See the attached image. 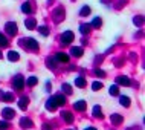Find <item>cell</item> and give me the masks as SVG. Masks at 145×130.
Returning a JSON list of instances; mask_svg holds the SVG:
<instances>
[{"label":"cell","instance_id":"obj_1","mask_svg":"<svg viewBox=\"0 0 145 130\" xmlns=\"http://www.w3.org/2000/svg\"><path fill=\"white\" fill-rule=\"evenodd\" d=\"M25 48H28V49H32V51H35V49H38V43L34 40V38H23V40L20 41Z\"/></svg>","mask_w":145,"mask_h":130},{"label":"cell","instance_id":"obj_2","mask_svg":"<svg viewBox=\"0 0 145 130\" xmlns=\"http://www.w3.org/2000/svg\"><path fill=\"white\" fill-rule=\"evenodd\" d=\"M5 31L9 35H15V34H17V25H15L14 22H8L5 25Z\"/></svg>","mask_w":145,"mask_h":130},{"label":"cell","instance_id":"obj_3","mask_svg":"<svg viewBox=\"0 0 145 130\" xmlns=\"http://www.w3.org/2000/svg\"><path fill=\"white\" fill-rule=\"evenodd\" d=\"M14 87L17 90H22L23 87H25V78H23L22 75H17L14 78Z\"/></svg>","mask_w":145,"mask_h":130},{"label":"cell","instance_id":"obj_4","mask_svg":"<svg viewBox=\"0 0 145 130\" xmlns=\"http://www.w3.org/2000/svg\"><path fill=\"white\" fill-rule=\"evenodd\" d=\"M72 40H73V32H72V31H66V32L61 35L63 45H69V43L72 41Z\"/></svg>","mask_w":145,"mask_h":130},{"label":"cell","instance_id":"obj_5","mask_svg":"<svg viewBox=\"0 0 145 130\" xmlns=\"http://www.w3.org/2000/svg\"><path fill=\"white\" fill-rule=\"evenodd\" d=\"M54 18H55V22H61L63 18H64V9L63 8H57L55 11H54Z\"/></svg>","mask_w":145,"mask_h":130},{"label":"cell","instance_id":"obj_6","mask_svg":"<svg viewBox=\"0 0 145 130\" xmlns=\"http://www.w3.org/2000/svg\"><path fill=\"white\" fill-rule=\"evenodd\" d=\"M2 115L6 118V119H11V118H14L15 116V112L12 109H9V107H6V109H3L2 110Z\"/></svg>","mask_w":145,"mask_h":130},{"label":"cell","instance_id":"obj_7","mask_svg":"<svg viewBox=\"0 0 145 130\" xmlns=\"http://www.w3.org/2000/svg\"><path fill=\"white\" fill-rule=\"evenodd\" d=\"M55 58H57L60 63H67V61H69V55L64 54V52H58V54L55 55Z\"/></svg>","mask_w":145,"mask_h":130},{"label":"cell","instance_id":"obj_8","mask_svg":"<svg viewBox=\"0 0 145 130\" xmlns=\"http://www.w3.org/2000/svg\"><path fill=\"white\" fill-rule=\"evenodd\" d=\"M20 125L23 129H31L34 124H32V121H31V119H28V118H22V119H20Z\"/></svg>","mask_w":145,"mask_h":130},{"label":"cell","instance_id":"obj_9","mask_svg":"<svg viewBox=\"0 0 145 130\" xmlns=\"http://www.w3.org/2000/svg\"><path fill=\"white\" fill-rule=\"evenodd\" d=\"M73 107H75V110H80V112H83V110H86V107H87V104H86V101H76L75 104H73Z\"/></svg>","mask_w":145,"mask_h":130},{"label":"cell","instance_id":"obj_10","mask_svg":"<svg viewBox=\"0 0 145 130\" xmlns=\"http://www.w3.org/2000/svg\"><path fill=\"white\" fill-rule=\"evenodd\" d=\"M58 107L57 103H55V100H54V97L50 98V100H48V103H46V109L48 110H55Z\"/></svg>","mask_w":145,"mask_h":130},{"label":"cell","instance_id":"obj_11","mask_svg":"<svg viewBox=\"0 0 145 130\" xmlns=\"http://www.w3.org/2000/svg\"><path fill=\"white\" fill-rule=\"evenodd\" d=\"M28 104H29V98H26V97L20 98V101H18V107H20L22 110H25L26 107H28Z\"/></svg>","mask_w":145,"mask_h":130},{"label":"cell","instance_id":"obj_12","mask_svg":"<svg viewBox=\"0 0 145 130\" xmlns=\"http://www.w3.org/2000/svg\"><path fill=\"white\" fill-rule=\"evenodd\" d=\"M70 54H72L73 57H81V55H83V48H78V46H73V48L70 49Z\"/></svg>","mask_w":145,"mask_h":130},{"label":"cell","instance_id":"obj_13","mask_svg":"<svg viewBox=\"0 0 145 130\" xmlns=\"http://www.w3.org/2000/svg\"><path fill=\"white\" fill-rule=\"evenodd\" d=\"M110 119H112V123L113 124H121V123H122V121H124V118L122 116H121V115H118V113H115V115H112L110 116Z\"/></svg>","mask_w":145,"mask_h":130},{"label":"cell","instance_id":"obj_14","mask_svg":"<svg viewBox=\"0 0 145 130\" xmlns=\"http://www.w3.org/2000/svg\"><path fill=\"white\" fill-rule=\"evenodd\" d=\"M116 83L118 84H122V86H130V80H128L127 77H118Z\"/></svg>","mask_w":145,"mask_h":130},{"label":"cell","instance_id":"obj_15","mask_svg":"<svg viewBox=\"0 0 145 130\" xmlns=\"http://www.w3.org/2000/svg\"><path fill=\"white\" fill-rule=\"evenodd\" d=\"M61 116L64 118V121L67 124H70L73 121V116H72V113H70V112H61Z\"/></svg>","mask_w":145,"mask_h":130},{"label":"cell","instance_id":"obj_16","mask_svg":"<svg viewBox=\"0 0 145 130\" xmlns=\"http://www.w3.org/2000/svg\"><path fill=\"white\" fill-rule=\"evenodd\" d=\"M0 98H2V101H5V103L14 101V95H12V93H2V95H0Z\"/></svg>","mask_w":145,"mask_h":130},{"label":"cell","instance_id":"obj_17","mask_svg":"<svg viewBox=\"0 0 145 130\" xmlns=\"http://www.w3.org/2000/svg\"><path fill=\"white\" fill-rule=\"evenodd\" d=\"M54 100H55L57 106H63L66 103V97L64 95H55V97H54Z\"/></svg>","mask_w":145,"mask_h":130},{"label":"cell","instance_id":"obj_18","mask_svg":"<svg viewBox=\"0 0 145 130\" xmlns=\"http://www.w3.org/2000/svg\"><path fill=\"white\" fill-rule=\"evenodd\" d=\"M22 11L25 14H31V11H32V8H31V2H26L22 5Z\"/></svg>","mask_w":145,"mask_h":130},{"label":"cell","instance_id":"obj_19","mask_svg":"<svg viewBox=\"0 0 145 130\" xmlns=\"http://www.w3.org/2000/svg\"><path fill=\"white\" fill-rule=\"evenodd\" d=\"M25 25H26V28H28V29H34L37 23H35L34 18H26V20H25Z\"/></svg>","mask_w":145,"mask_h":130},{"label":"cell","instance_id":"obj_20","mask_svg":"<svg viewBox=\"0 0 145 130\" xmlns=\"http://www.w3.org/2000/svg\"><path fill=\"white\" fill-rule=\"evenodd\" d=\"M8 58H9L11 61H17L18 58H20V55H18V52H15V51H11V52L8 54Z\"/></svg>","mask_w":145,"mask_h":130},{"label":"cell","instance_id":"obj_21","mask_svg":"<svg viewBox=\"0 0 145 130\" xmlns=\"http://www.w3.org/2000/svg\"><path fill=\"white\" fill-rule=\"evenodd\" d=\"M8 45H9V41H8V38L3 35L2 32H0V46L2 48H8Z\"/></svg>","mask_w":145,"mask_h":130},{"label":"cell","instance_id":"obj_22","mask_svg":"<svg viewBox=\"0 0 145 130\" xmlns=\"http://www.w3.org/2000/svg\"><path fill=\"white\" fill-rule=\"evenodd\" d=\"M93 116L95 118H103V112H101L99 106H95V107H93Z\"/></svg>","mask_w":145,"mask_h":130},{"label":"cell","instance_id":"obj_23","mask_svg":"<svg viewBox=\"0 0 145 130\" xmlns=\"http://www.w3.org/2000/svg\"><path fill=\"white\" fill-rule=\"evenodd\" d=\"M75 86H78V87H84V86H86V80L83 77H78L75 80Z\"/></svg>","mask_w":145,"mask_h":130},{"label":"cell","instance_id":"obj_24","mask_svg":"<svg viewBox=\"0 0 145 130\" xmlns=\"http://www.w3.org/2000/svg\"><path fill=\"white\" fill-rule=\"evenodd\" d=\"M89 14H90V8L89 6H83V8H81V11H80L81 17H86V15H89Z\"/></svg>","mask_w":145,"mask_h":130},{"label":"cell","instance_id":"obj_25","mask_svg":"<svg viewBox=\"0 0 145 130\" xmlns=\"http://www.w3.org/2000/svg\"><path fill=\"white\" fill-rule=\"evenodd\" d=\"M119 101H121V104H122V106H125V107L130 106V98H128V97H121Z\"/></svg>","mask_w":145,"mask_h":130},{"label":"cell","instance_id":"obj_26","mask_svg":"<svg viewBox=\"0 0 145 130\" xmlns=\"http://www.w3.org/2000/svg\"><path fill=\"white\" fill-rule=\"evenodd\" d=\"M37 83H38L37 77H29L28 80H26V84H28V86H35Z\"/></svg>","mask_w":145,"mask_h":130},{"label":"cell","instance_id":"obj_27","mask_svg":"<svg viewBox=\"0 0 145 130\" xmlns=\"http://www.w3.org/2000/svg\"><path fill=\"white\" fill-rule=\"evenodd\" d=\"M101 25H103V20H101V18H99V17H96V18H95V20H93V22H92V25H90V26H93V28H99Z\"/></svg>","mask_w":145,"mask_h":130},{"label":"cell","instance_id":"obj_28","mask_svg":"<svg viewBox=\"0 0 145 130\" xmlns=\"http://www.w3.org/2000/svg\"><path fill=\"white\" fill-rule=\"evenodd\" d=\"M80 31H81V34H89L90 32V25H81Z\"/></svg>","mask_w":145,"mask_h":130},{"label":"cell","instance_id":"obj_29","mask_svg":"<svg viewBox=\"0 0 145 130\" xmlns=\"http://www.w3.org/2000/svg\"><path fill=\"white\" fill-rule=\"evenodd\" d=\"M38 31H40V34H41V35H44V37L49 34V29H48L46 26H38Z\"/></svg>","mask_w":145,"mask_h":130},{"label":"cell","instance_id":"obj_30","mask_svg":"<svg viewBox=\"0 0 145 130\" xmlns=\"http://www.w3.org/2000/svg\"><path fill=\"white\" fill-rule=\"evenodd\" d=\"M61 90H64L67 95H70V93H72V87H70L69 84H63V86H61Z\"/></svg>","mask_w":145,"mask_h":130},{"label":"cell","instance_id":"obj_31","mask_svg":"<svg viewBox=\"0 0 145 130\" xmlns=\"http://www.w3.org/2000/svg\"><path fill=\"white\" fill-rule=\"evenodd\" d=\"M92 89L93 90H101V89H103V84H101V83H98V81H95L92 84Z\"/></svg>","mask_w":145,"mask_h":130},{"label":"cell","instance_id":"obj_32","mask_svg":"<svg viewBox=\"0 0 145 130\" xmlns=\"http://www.w3.org/2000/svg\"><path fill=\"white\" fill-rule=\"evenodd\" d=\"M9 129V124L6 121H0V130H8Z\"/></svg>","mask_w":145,"mask_h":130},{"label":"cell","instance_id":"obj_33","mask_svg":"<svg viewBox=\"0 0 145 130\" xmlns=\"http://www.w3.org/2000/svg\"><path fill=\"white\" fill-rule=\"evenodd\" d=\"M118 93H119L118 86H112V87H110V95H118Z\"/></svg>","mask_w":145,"mask_h":130},{"label":"cell","instance_id":"obj_34","mask_svg":"<svg viewBox=\"0 0 145 130\" xmlns=\"http://www.w3.org/2000/svg\"><path fill=\"white\" fill-rule=\"evenodd\" d=\"M142 17H135V25H138V26H140L142 25Z\"/></svg>","mask_w":145,"mask_h":130},{"label":"cell","instance_id":"obj_35","mask_svg":"<svg viewBox=\"0 0 145 130\" xmlns=\"http://www.w3.org/2000/svg\"><path fill=\"white\" fill-rule=\"evenodd\" d=\"M95 74H96L98 77H105V72H104V70H101V69H96Z\"/></svg>","mask_w":145,"mask_h":130},{"label":"cell","instance_id":"obj_36","mask_svg":"<svg viewBox=\"0 0 145 130\" xmlns=\"http://www.w3.org/2000/svg\"><path fill=\"white\" fill-rule=\"evenodd\" d=\"M43 130H52V127H50L49 124H44V125H43Z\"/></svg>","mask_w":145,"mask_h":130},{"label":"cell","instance_id":"obj_37","mask_svg":"<svg viewBox=\"0 0 145 130\" xmlns=\"http://www.w3.org/2000/svg\"><path fill=\"white\" fill-rule=\"evenodd\" d=\"M86 130H96V129H93V127H89V129H86Z\"/></svg>","mask_w":145,"mask_h":130},{"label":"cell","instance_id":"obj_38","mask_svg":"<svg viewBox=\"0 0 145 130\" xmlns=\"http://www.w3.org/2000/svg\"><path fill=\"white\" fill-rule=\"evenodd\" d=\"M0 58H2V52H0Z\"/></svg>","mask_w":145,"mask_h":130}]
</instances>
